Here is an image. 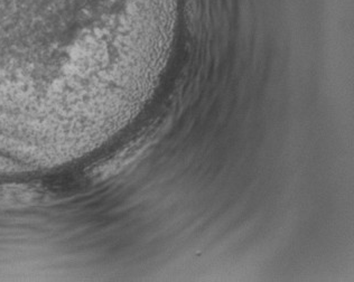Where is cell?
<instances>
[{"mask_svg": "<svg viewBox=\"0 0 354 282\" xmlns=\"http://www.w3.org/2000/svg\"><path fill=\"white\" fill-rule=\"evenodd\" d=\"M48 198H50L48 191L37 184H0V209H26L45 203Z\"/></svg>", "mask_w": 354, "mask_h": 282, "instance_id": "cell-1", "label": "cell"}]
</instances>
